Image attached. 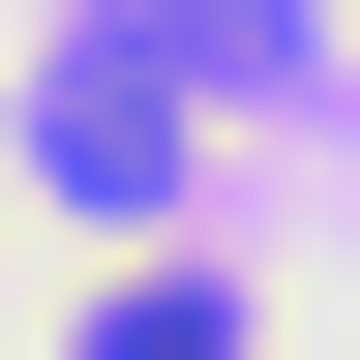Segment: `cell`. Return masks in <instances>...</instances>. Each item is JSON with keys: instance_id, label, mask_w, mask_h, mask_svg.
<instances>
[{"instance_id": "obj_1", "label": "cell", "mask_w": 360, "mask_h": 360, "mask_svg": "<svg viewBox=\"0 0 360 360\" xmlns=\"http://www.w3.org/2000/svg\"><path fill=\"white\" fill-rule=\"evenodd\" d=\"M30 150H60L90 210H150V180H180V90H150V60H60V90H30Z\"/></svg>"}, {"instance_id": "obj_2", "label": "cell", "mask_w": 360, "mask_h": 360, "mask_svg": "<svg viewBox=\"0 0 360 360\" xmlns=\"http://www.w3.org/2000/svg\"><path fill=\"white\" fill-rule=\"evenodd\" d=\"M60 360H240V300H210V270H120V300H90Z\"/></svg>"}]
</instances>
